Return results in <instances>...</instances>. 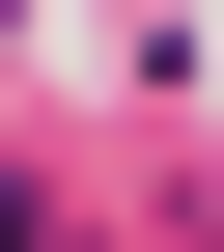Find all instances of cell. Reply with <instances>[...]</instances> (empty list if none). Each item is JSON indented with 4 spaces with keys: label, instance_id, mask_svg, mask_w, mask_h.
<instances>
[{
    "label": "cell",
    "instance_id": "1",
    "mask_svg": "<svg viewBox=\"0 0 224 252\" xmlns=\"http://www.w3.org/2000/svg\"><path fill=\"white\" fill-rule=\"evenodd\" d=\"M0 252H84V224H56V196H28V168H0Z\"/></svg>",
    "mask_w": 224,
    "mask_h": 252
}]
</instances>
